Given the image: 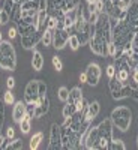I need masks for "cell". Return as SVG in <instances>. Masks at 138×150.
Masks as SVG:
<instances>
[{
    "mask_svg": "<svg viewBox=\"0 0 138 150\" xmlns=\"http://www.w3.org/2000/svg\"><path fill=\"white\" fill-rule=\"evenodd\" d=\"M111 42V20L107 12H101L95 24L93 36L89 41L92 53L101 57H108V44Z\"/></svg>",
    "mask_w": 138,
    "mask_h": 150,
    "instance_id": "cell-1",
    "label": "cell"
},
{
    "mask_svg": "<svg viewBox=\"0 0 138 150\" xmlns=\"http://www.w3.org/2000/svg\"><path fill=\"white\" fill-rule=\"evenodd\" d=\"M134 35L135 33L131 30V27L128 26V23L125 20H120L111 24V42L116 45L117 51H123V48L128 44H131Z\"/></svg>",
    "mask_w": 138,
    "mask_h": 150,
    "instance_id": "cell-2",
    "label": "cell"
},
{
    "mask_svg": "<svg viewBox=\"0 0 138 150\" xmlns=\"http://www.w3.org/2000/svg\"><path fill=\"white\" fill-rule=\"evenodd\" d=\"M47 96V84L42 80H32L27 83L26 89H24V99L26 104L36 105L39 102V99Z\"/></svg>",
    "mask_w": 138,
    "mask_h": 150,
    "instance_id": "cell-3",
    "label": "cell"
},
{
    "mask_svg": "<svg viewBox=\"0 0 138 150\" xmlns=\"http://www.w3.org/2000/svg\"><path fill=\"white\" fill-rule=\"evenodd\" d=\"M17 68V53L9 41L0 42V69L15 71Z\"/></svg>",
    "mask_w": 138,
    "mask_h": 150,
    "instance_id": "cell-4",
    "label": "cell"
},
{
    "mask_svg": "<svg viewBox=\"0 0 138 150\" xmlns=\"http://www.w3.org/2000/svg\"><path fill=\"white\" fill-rule=\"evenodd\" d=\"M114 128H117L120 132H126L131 126V122H132V111L128 107H117L113 110L111 116H110Z\"/></svg>",
    "mask_w": 138,
    "mask_h": 150,
    "instance_id": "cell-5",
    "label": "cell"
},
{
    "mask_svg": "<svg viewBox=\"0 0 138 150\" xmlns=\"http://www.w3.org/2000/svg\"><path fill=\"white\" fill-rule=\"evenodd\" d=\"M113 129H114V125H113L111 119H105L98 125V131H99L98 150H108V146H110L111 140L114 138V137H113Z\"/></svg>",
    "mask_w": 138,
    "mask_h": 150,
    "instance_id": "cell-6",
    "label": "cell"
},
{
    "mask_svg": "<svg viewBox=\"0 0 138 150\" xmlns=\"http://www.w3.org/2000/svg\"><path fill=\"white\" fill-rule=\"evenodd\" d=\"M108 87H110V92H111L113 99H116V101H120V99L131 98L132 90H134V87H132L131 84H123V83H122V81H119L116 77L110 78Z\"/></svg>",
    "mask_w": 138,
    "mask_h": 150,
    "instance_id": "cell-7",
    "label": "cell"
},
{
    "mask_svg": "<svg viewBox=\"0 0 138 150\" xmlns=\"http://www.w3.org/2000/svg\"><path fill=\"white\" fill-rule=\"evenodd\" d=\"M125 21L128 23V26L134 33H138V0H132L129 6L126 8V17Z\"/></svg>",
    "mask_w": 138,
    "mask_h": 150,
    "instance_id": "cell-8",
    "label": "cell"
},
{
    "mask_svg": "<svg viewBox=\"0 0 138 150\" xmlns=\"http://www.w3.org/2000/svg\"><path fill=\"white\" fill-rule=\"evenodd\" d=\"M62 149V126L59 123H53L50 129V144L48 150H60Z\"/></svg>",
    "mask_w": 138,
    "mask_h": 150,
    "instance_id": "cell-9",
    "label": "cell"
},
{
    "mask_svg": "<svg viewBox=\"0 0 138 150\" xmlns=\"http://www.w3.org/2000/svg\"><path fill=\"white\" fill-rule=\"evenodd\" d=\"M99 146V131L98 126H90L84 135V149L87 150H98Z\"/></svg>",
    "mask_w": 138,
    "mask_h": 150,
    "instance_id": "cell-10",
    "label": "cell"
},
{
    "mask_svg": "<svg viewBox=\"0 0 138 150\" xmlns=\"http://www.w3.org/2000/svg\"><path fill=\"white\" fill-rule=\"evenodd\" d=\"M69 41V32L65 29H54L53 30V47L56 50H63Z\"/></svg>",
    "mask_w": 138,
    "mask_h": 150,
    "instance_id": "cell-11",
    "label": "cell"
},
{
    "mask_svg": "<svg viewBox=\"0 0 138 150\" xmlns=\"http://www.w3.org/2000/svg\"><path fill=\"white\" fill-rule=\"evenodd\" d=\"M86 75H87V84L92 86V87L98 86L99 80H101V75H102L101 66L98 63H90L86 69Z\"/></svg>",
    "mask_w": 138,
    "mask_h": 150,
    "instance_id": "cell-12",
    "label": "cell"
},
{
    "mask_svg": "<svg viewBox=\"0 0 138 150\" xmlns=\"http://www.w3.org/2000/svg\"><path fill=\"white\" fill-rule=\"evenodd\" d=\"M48 111H50V98H48V95H47V96L41 98V99H39V102L35 105L33 117L41 119V117H44L45 114H48Z\"/></svg>",
    "mask_w": 138,
    "mask_h": 150,
    "instance_id": "cell-13",
    "label": "cell"
},
{
    "mask_svg": "<svg viewBox=\"0 0 138 150\" xmlns=\"http://www.w3.org/2000/svg\"><path fill=\"white\" fill-rule=\"evenodd\" d=\"M41 38H42V35L38 32L33 35H29V36H21V45L24 50H35L38 47V44H41Z\"/></svg>",
    "mask_w": 138,
    "mask_h": 150,
    "instance_id": "cell-14",
    "label": "cell"
},
{
    "mask_svg": "<svg viewBox=\"0 0 138 150\" xmlns=\"http://www.w3.org/2000/svg\"><path fill=\"white\" fill-rule=\"evenodd\" d=\"M77 14H78V8L65 12V15H63V29L68 30L69 33L74 32V26H75V21H77Z\"/></svg>",
    "mask_w": 138,
    "mask_h": 150,
    "instance_id": "cell-15",
    "label": "cell"
},
{
    "mask_svg": "<svg viewBox=\"0 0 138 150\" xmlns=\"http://www.w3.org/2000/svg\"><path fill=\"white\" fill-rule=\"evenodd\" d=\"M27 114V104L24 101H18L14 104V111H12V119L15 123H20L21 119Z\"/></svg>",
    "mask_w": 138,
    "mask_h": 150,
    "instance_id": "cell-16",
    "label": "cell"
},
{
    "mask_svg": "<svg viewBox=\"0 0 138 150\" xmlns=\"http://www.w3.org/2000/svg\"><path fill=\"white\" fill-rule=\"evenodd\" d=\"M99 111H101V104H99L98 101L89 102V105H87V108H86V111H84V117H86L87 120L93 122V120L98 117Z\"/></svg>",
    "mask_w": 138,
    "mask_h": 150,
    "instance_id": "cell-17",
    "label": "cell"
},
{
    "mask_svg": "<svg viewBox=\"0 0 138 150\" xmlns=\"http://www.w3.org/2000/svg\"><path fill=\"white\" fill-rule=\"evenodd\" d=\"M32 68L35 71H41L44 68V57L36 48L33 50V56H32Z\"/></svg>",
    "mask_w": 138,
    "mask_h": 150,
    "instance_id": "cell-18",
    "label": "cell"
},
{
    "mask_svg": "<svg viewBox=\"0 0 138 150\" xmlns=\"http://www.w3.org/2000/svg\"><path fill=\"white\" fill-rule=\"evenodd\" d=\"M83 98H84V96H83L81 87H74V89L69 90V98H68V101H69V102H72V104L77 105L78 102L83 101Z\"/></svg>",
    "mask_w": 138,
    "mask_h": 150,
    "instance_id": "cell-19",
    "label": "cell"
},
{
    "mask_svg": "<svg viewBox=\"0 0 138 150\" xmlns=\"http://www.w3.org/2000/svg\"><path fill=\"white\" fill-rule=\"evenodd\" d=\"M18 125H20V131H21L23 134H29L30 129H32V116L26 114V116L21 119V122H20Z\"/></svg>",
    "mask_w": 138,
    "mask_h": 150,
    "instance_id": "cell-20",
    "label": "cell"
},
{
    "mask_svg": "<svg viewBox=\"0 0 138 150\" xmlns=\"http://www.w3.org/2000/svg\"><path fill=\"white\" fill-rule=\"evenodd\" d=\"M42 140H44V134H42V132H36V134H33V137L30 138V144H29V147H30L32 150H36L38 147H39V144L42 143Z\"/></svg>",
    "mask_w": 138,
    "mask_h": 150,
    "instance_id": "cell-21",
    "label": "cell"
},
{
    "mask_svg": "<svg viewBox=\"0 0 138 150\" xmlns=\"http://www.w3.org/2000/svg\"><path fill=\"white\" fill-rule=\"evenodd\" d=\"M77 111H78V110H77V105L68 101V102H66V105L63 107V111H62V114H63V117L66 119V117H71V116H74Z\"/></svg>",
    "mask_w": 138,
    "mask_h": 150,
    "instance_id": "cell-22",
    "label": "cell"
},
{
    "mask_svg": "<svg viewBox=\"0 0 138 150\" xmlns=\"http://www.w3.org/2000/svg\"><path fill=\"white\" fill-rule=\"evenodd\" d=\"M41 44L44 47H50V45H53V30H45L42 38H41Z\"/></svg>",
    "mask_w": 138,
    "mask_h": 150,
    "instance_id": "cell-23",
    "label": "cell"
},
{
    "mask_svg": "<svg viewBox=\"0 0 138 150\" xmlns=\"http://www.w3.org/2000/svg\"><path fill=\"white\" fill-rule=\"evenodd\" d=\"M68 44H69V48L72 50V51H77V50L81 47V44H80V39H78V36L75 35V33L69 35V41H68Z\"/></svg>",
    "mask_w": 138,
    "mask_h": 150,
    "instance_id": "cell-24",
    "label": "cell"
},
{
    "mask_svg": "<svg viewBox=\"0 0 138 150\" xmlns=\"http://www.w3.org/2000/svg\"><path fill=\"white\" fill-rule=\"evenodd\" d=\"M108 150H126V146H125V143L122 140H116V138H113L110 146H108Z\"/></svg>",
    "mask_w": 138,
    "mask_h": 150,
    "instance_id": "cell-25",
    "label": "cell"
},
{
    "mask_svg": "<svg viewBox=\"0 0 138 150\" xmlns=\"http://www.w3.org/2000/svg\"><path fill=\"white\" fill-rule=\"evenodd\" d=\"M3 102H5V105H14L15 104V98H14V93L11 92V89H8L3 93Z\"/></svg>",
    "mask_w": 138,
    "mask_h": 150,
    "instance_id": "cell-26",
    "label": "cell"
},
{
    "mask_svg": "<svg viewBox=\"0 0 138 150\" xmlns=\"http://www.w3.org/2000/svg\"><path fill=\"white\" fill-rule=\"evenodd\" d=\"M57 98L60 99L62 102H68V98H69V90L66 87H60L57 90Z\"/></svg>",
    "mask_w": 138,
    "mask_h": 150,
    "instance_id": "cell-27",
    "label": "cell"
},
{
    "mask_svg": "<svg viewBox=\"0 0 138 150\" xmlns=\"http://www.w3.org/2000/svg\"><path fill=\"white\" fill-rule=\"evenodd\" d=\"M15 5H17L15 0H5V3H3V11L8 12L9 17H11V14H12V11H14Z\"/></svg>",
    "mask_w": 138,
    "mask_h": 150,
    "instance_id": "cell-28",
    "label": "cell"
},
{
    "mask_svg": "<svg viewBox=\"0 0 138 150\" xmlns=\"http://www.w3.org/2000/svg\"><path fill=\"white\" fill-rule=\"evenodd\" d=\"M51 63H53V68H54L57 72H62V71H63V63H62V60H60L59 56H53Z\"/></svg>",
    "mask_w": 138,
    "mask_h": 150,
    "instance_id": "cell-29",
    "label": "cell"
},
{
    "mask_svg": "<svg viewBox=\"0 0 138 150\" xmlns=\"http://www.w3.org/2000/svg\"><path fill=\"white\" fill-rule=\"evenodd\" d=\"M8 149H12V150H21V149H23V140H21V138H14V140H11Z\"/></svg>",
    "mask_w": 138,
    "mask_h": 150,
    "instance_id": "cell-30",
    "label": "cell"
},
{
    "mask_svg": "<svg viewBox=\"0 0 138 150\" xmlns=\"http://www.w3.org/2000/svg\"><path fill=\"white\" fill-rule=\"evenodd\" d=\"M3 122H5V102L0 99V134H2Z\"/></svg>",
    "mask_w": 138,
    "mask_h": 150,
    "instance_id": "cell-31",
    "label": "cell"
},
{
    "mask_svg": "<svg viewBox=\"0 0 138 150\" xmlns=\"http://www.w3.org/2000/svg\"><path fill=\"white\" fill-rule=\"evenodd\" d=\"M129 84L132 87H138V69L132 71L131 72V80H129Z\"/></svg>",
    "mask_w": 138,
    "mask_h": 150,
    "instance_id": "cell-32",
    "label": "cell"
},
{
    "mask_svg": "<svg viewBox=\"0 0 138 150\" xmlns=\"http://www.w3.org/2000/svg\"><path fill=\"white\" fill-rule=\"evenodd\" d=\"M105 74H107L108 80L114 77V75H116V66H114V63H110V65L107 66V69H105Z\"/></svg>",
    "mask_w": 138,
    "mask_h": 150,
    "instance_id": "cell-33",
    "label": "cell"
},
{
    "mask_svg": "<svg viewBox=\"0 0 138 150\" xmlns=\"http://www.w3.org/2000/svg\"><path fill=\"white\" fill-rule=\"evenodd\" d=\"M8 21H11L9 14L3 11V8H0V24H6Z\"/></svg>",
    "mask_w": 138,
    "mask_h": 150,
    "instance_id": "cell-34",
    "label": "cell"
},
{
    "mask_svg": "<svg viewBox=\"0 0 138 150\" xmlns=\"http://www.w3.org/2000/svg\"><path fill=\"white\" fill-rule=\"evenodd\" d=\"M8 36H9V39H15V38L18 36V27H17V26L9 27V30H8Z\"/></svg>",
    "mask_w": 138,
    "mask_h": 150,
    "instance_id": "cell-35",
    "label": "cell"
},
{
    "mask_svg": "<svg viewBox=\"0 0 138 150\" xmlns=\"http://www.w3.org/2000/svg\"><path fill=\"white\" fill-rule=\"evenodd\" d=\"M6 137H8L9 140H14V138H15V129L12 128V126H9V128L6 129Z\"/></svg>",
    "mask_w": 138,
    "mask_h": 150,
    "instance_id": "cell-36",
    "label": "cell"
},
{
    "mask_svg": "<svg viewBox=\"0 0 138 150\" xmlns=\"http://www.w3.org/2000/svg\"><path fill=\"white\" fill-rule=\"evenodd\" d=\"M14 86H15V78L14 77H9L8 80H6V87H8V89H14Z\"/></svg>",
    "mask_w": 138,
    "mask_h": 150,
    "instance_id": "cell-37",
    "label": "cell"
},
{
    "mask_svg": "<svg viewBox=\"0 0 138 150\" xmlns=\"http://www.w3.org/2000/svg\"><path fill=\"white\" fill-rule=\"evenodd\" d=\"M132 2V0H120V3H119V6L122 8V9H126L128 6H129V3Z\"/></svg>",
    "mask_w": 138,
    "mask_h": 150,
    "instance_id": "cell-38",
    "label": "cell"
},
{
    "mask_svg": "<svg viewBox=\"0 0 138 150\" xmlns=\"http://www.w3.org/2000/svg\"><path fill=\"white\" fill-rule=\"evenodd\" d=\"M131 98H132L134 101L138 104V87H134V90H132V95H131Z\"/></svg>",
    "mask_w": 138,
    "mask_h": 150,
    "instance_id": "cell-39",
    "label": "cell"
},
{
    "mask_svg": "<svg viewBox=\"0 0 138 150\" xmlns=\"http://www.w3.org/2000/svg\"><path fill=\"white\" fill-rule=\"evenodd\" d=\"M80 81H81V83H87V75H86V71H84V72H81V75H80Z\"/></svg>",
    "mask_w": 138,
    "mask_h": 150,
    "instance_id": "cell-40",
    "label": "cell"
},
{
    "mask_svg": "<svg viewBox=\"0 0 138 150\" xmlns=\"http://www.w3.org/2000/svg\"><path fill=\"white\" fill-rule=\"evenodd\" d=\"M3 140H5V135H2V134H0V146H2V143H3Z\"/></svg>",
    "mask_w": 138,
    "mask_h": 150,
    "instance_id": "cell-41",
    "label": "cell"
},
{
    "mask_svg": "<svg viewBox=\"0 0 138 150\" xmlns=\"http://www.w3.org/2000/svg\"><path fill=\"white\" fill-rule=\"evenodd\" d=\"M96 0H86V3H95Z\"/></svg>",
    "mask_w": 138,
    "mask_h": 150,
    "instance_id": "cell-42",
    "label": "cell"
},
{
    "mask_svg": "<svg viewBox=\"0 0 138 150\" xmlns=\"http://www.w3.org/2000/svg\"><path fill=\"white\" fill-rule=\"evenodd\" d=\"M3 41V36H2V32H0V42Z\"/></svg>",
    "mask_w": 138,
    "mask_h": 150,
    "instance_id": "cell-43",
    "label": "cell"
},
{
    "mask_svg": "<svg viewBox=\"0 0 138 150\" xmlns=\"http://www.w3.org/2000/svg\"><path fill=\"white\" fill-rule=\"evenodd\" d=\"M15 2H17V3H23V2H24V0H15Z\"/></svg>",
    "mask_w": 138,
    "mask_h": 150,
    "instance_id": "cell-44",
    "label": "cell"
},
{
    "mask_svg": "<svg viewBox=\"0 0 138 150\" xmlns=\"http://www.w3.org/2000/svg\"><path fill=\"white\" fill-rule=\"evenodd\" d=\"M137 146H138V137H137Z\"/></svg>",
    "mask_w": 138,
    "mask_h": 150,
    "instance_id": "cell-45",
    "label": "cell"
}]
</instances>
